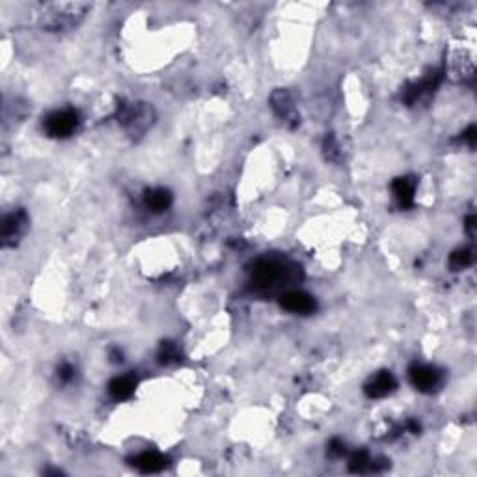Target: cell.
Segmentation results:
<instances>
[{
  "instance_id": "cell-11",
  "label": "cell",
  "mask_w": 477,
  "mask_h": 477,
  "mask_svg": "<svg viewBox=\"0 0 477 477\" xmlns=\"http://www.w3.org/2000/svg\"><path fill=\"white\" fill-rule=\"evenodd\" d=\"M133 466L144 474H157V472L164 470L168 466V461L164 455H160L157 451H146V453H140L133 458Z\"/></svg>"
},
{
  "instance_id": "cell-19",
  "label": "cell",
  "mask_w": 477,
  "mask_h": 477,
  "mask_svg": "<svg viewBox=\"0 0 477 477\" xmlns=\"http://www.w3.org/2000/svg\"><path fill=\"white\" fill-rule=\"evenodd\" d=\"M75 373H77V369L73 367V364H69V362L60 364V367L56 369V377H58L60 384H69V382H73Z\"/></svg>"
},
{
  "instance_id": "cell-22",
  "label": "cell",
  "mask_w": 477,
  "mask_h": 477,
  "mask_svg": "<svg viewBox=\"0 0 477 477\" xmlns=\"http://www.w3.org/2000/svg\"><path fill=\"white\" fill-rule=\"evenodd\" d=\"M474 222H476V219H474V217H468V220H466V230L470 232L472 237H474V225H476Z\"/></svg>"
},
{
  "instance_id": "cell-18",
  "label": "cell",
  "mask_w": 477,
  "mask_h": 477,
  "mask_svg": "<svg viewBox=\"0 0 477 477\" xmlns=\"http://www.w3.org/2000/svg\"><path fill=\"white\" fill-rule=\"evenodd\" d=\"M179 360V351L178 347L170 341L160 345V352H159V362L162 364H172V362H178Z\"/></svg>"
},
{
  "instance_id": "cell-21",
  "label": "cell",
  "mask_w": 477,
  "mask_h": 477,
  "mask_svg": "<svg viewBox=\"0 0 477 477\" xmlns=\"http://www.w3.org/2000/svg\"><path fill=\"white\" fill-rule=\"evenodd\" d=\"M463 140L468 146L474 147V144H476V127H468V131H464L463 133Z\"/></svg>"
},
{
  "instance_id": "cell-4",
  "label": "cell",
  "mask_w": 477,
  "mask_h": 477,
  "mask_svg": "<svg viewBox=\"0 0 477 477\" xmlns=\"http://www.w3.org/2000/svg\"><path fill=\"white\" fill-rule=\"evenodd\" d=\"M79 114L73 108L54 110L45 118L43 127L49 136L53 138H69L79 129Z\"/></svg>"
},
{
  "instance_id": "cell-9",
  "label": "cell",
  "mask_w": 477,
  "mask_h": 477,
  "mask_svg": "<svg viewBox=\"0 0 477 477\" xmlns=\"http://www.w3.org/2000/svg\"><path fill=\"white\" fill-rule=\"evenodd\" d=\"M440 77H442V75L438 73V71H432V73L424 77V79L419 80V82H416V84H411V86L404 90L403 99L406 101L408 105L417 103L421 97H425V95H429L431 92H435V88L440 84Z\"/></svg>"
},
{
  "instance_id": "cell-17",
  "label": "cell",
  "mask_w": 477,
  "mask_h": 477,
  "mask_svg": "<svg viewBox=\"0 0 477 477\" xmlns=\"http://www.w3.org/2000/svg\"><path fill=\"white\" fill-rule=\"evenodd\" d=\"M323 153H325V159L330 160V162H338L341 159V153H339V144L334 134H326L325 142H323Z\"/></svg>"
},
{
  "instance_id": "cell-15",
  "label": "cell",
  "mask_w": 477,
  "mask_h": 477,
  "mask_svg": "<svg viewBox=\"0 0 477 477\" xmlns=\"http://www.w3.org/2000/svg\"><path fill=\"white\" fill-rule=\"evenodd\" d=\"M349 468H351V472H354V474L380 470V466H378V464L375 463L367 453H365V451H358V453L352 455L351 461H349Z\"/></svg>"
},
{
  "instance_id": "cell-13",
  "label": "cell",
  "mask_w": 477,
  "mask_h": 477,
  "mask_svg": "<svg viewBox=\"0 0 477 477\" xmlns=\"http://www.w3.org/2000/svg\"><path fill=\"white\" fill-rule=\"evenodd\" d=\"M172 194L166 188H151L144 194V206L151 212H162L172 206Z\"/></svg>"
},
{
  "instance_id": "cell-7",
  "label": "cell",
  "mask_w": 477,
  "mask_h": 477,
  "mask_svg": "<svg viewBox=\"0 0 477 477\" xmlns=\"http://www.w3.org/2000/svg\"><path fill=\"white\" fill-rule=\"evenodd\" d=\"M280 304L282 308H285L287 312L291 313H300V315H306V313L315 312V298L312 295H308L304 291H297V289H291V291H285L282 297H280Z\"/></svg>"
},
{
  "instance_id": "cell-8",
  "label": "cell",
  "mask_w": 477,
  "mask_h": 477,
  "mask_svg": "<svg viewBox=\"0 0 477 477\" xmlns=\"http://www.w3.org/2000/svg\"><path fill=\"white\" fill-rule=\"evenodd\" d=\"M271 106L272 110L278 114L284 121H287V123L293 121V125L298 123L297 114H295V101H293V95L289 90H282V88H280L276 92H272Z\"/></svg>"
},
{
  "instance_id": "cell-12",
  "label": "cell",
  "mask_w": 477,
  "mask_h": 477,
  "mask_svg": "<svg viewBox=\"0 0 477 477\" xmlns=\"http://www.w3.org/2000/svg\"><path fill=\"white\" fill-rule=\"evenodd\" d=\"M393 196L398 199L401 207H411L414 204V194H416V181L412 178H398L391 185Z\"/></svg>"
},
{
  "instance_id": "cell-5",
  "label": "cell",
  "mask_w": 477,
  "mask_h": 477,
  "mask_svg": "<svg viewBox=\"0 0 477 477\" xmlns=\"http://www.w3.org/2000/svg\"><path fill=\"white\" fill-rule=\"evenodd\" d=\"M28 230V215L25 209H17V211L8 212L6 217L2 219V232H0V238L4 246H15L21 241V237L27 233Z\"/></svg>"
},
{
  "instance_id": "cell-10",
  "label": "cell",
  "mask_w": 477,
  "mask_h": 477,
  "mask_svg": "<svg viewBox=\"0 0 477 477\" xmlns=\"http://www.w3.org/2000/svg\"><path fill=\"white\" fill-rule=\"evenodd\" d=\"M398 388V380L390 371H380L365 384V395L371 399H380L390 395Z\"/></svg>"
},
{
  "instance_id": "cell-6",
  "label": "cell",
  "mask_w": 477,
  "mask_h": 477,
  "mask_svg": "<svg viewBox=\"0 0 477 477\" xmlns=\"http://www.w3.org/2000/svg\"><path fill=\"white\" fill-rule=\"evenodd\" d=\"M408 377H411V382L414 384V388L419 391L437 390L440 382H442V373L432 365L414 364L411 367V371H408Z\"/></svg>"
},
{
  "instance_id": "cell-1",
  "label": "cell",
  "mask_w": 477,
  "mask_h": 477,
  "mask_svg": "<svg viewBox=\"0 0 477 477\" xmlns=\"http://www.w3.org/2000/svg\"><path fill=\"white\" fill-rule=\"evenodd\" d=\"M297 267L278 258H263L256 261L250 276V284L256 291L272 293L284 289L295 280Z\"/></svg>"
},
{
  "instance_id": "cell-2",
  "label": "cell",
  "mask_w": 477,
  "mask_h": 477,
  "mask_svg": "<svg viewBox=\"0 0 477 477\" xmlns=\"http://www.w3.org/2000/svg\"><path fill=\"white\" fill-rule=\"evenodd\" d=\"M88 10L86 2H49L41 6L40 25L49 32H67L79 27Z\"/></svg>"
},
{
  "instance_id": "cell-16",
  "label": "cell",
  "mask_w": 477,
  "mask_h": 477,
  "mask_svg": "<svg viewBox=\"0 0 477 477\" xmlns=\"http://www.w3.org/2000/svg\"><path fill=\"white\" fill-rule=\"evenodd\" d=\"M474 263V252L470 248H463V250H457V252L451 254L450 265L453 271H461V269H466L468 265Z\"/></svg>"
},
{
  "instance_id": "cell-20",
  "label": "cell",
  "mask_w": 477,
  "mask_h": 477,
  "mask_svg": "<svg viewBox=\"0 0 477 477\" xmlns=\"http://www.w3.org/2000/svg\"><path fill=\"white\" fill-rule=\"evenodd\" d=\"M328 453L330 455H334V457H339V455H343L345 453V444L341 442V440H338V438H334L330 442V448H328Z\"/></svg>"
},
{
  "instance_id": "cell-3",
  "label": "cell",
  "mask_w": 477,
  "mask_h": 477,
  "mask_svg": "<svg viewBox=\"0 0 477 477\" xmlns=\"http://www.w3.org/2000/svg\"><path fill=\"white\" fill-rule=\"evenodd\" d=\"M119 125L131 138H140L155 121V110L147 103H123L118 106Z\"/></svg>"
},
{
  "instance_id": "cell-14",
  "label": "cell",
  "mask_w": 477,
  "mask_h": 477,
  "mask_svg": "<svg viewBox=\"0 0 477 477\" xmlns=\"http://www.w3.org/2000/svg\"><path fill=\"white\" fill-rule=\"evenodd\" d=\"M136 388V378L133 375H123V377H116L108 384V393L112 395L116 401H123V399L131 398Z\"/></svg>"
}]
</instances>
